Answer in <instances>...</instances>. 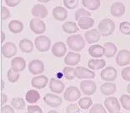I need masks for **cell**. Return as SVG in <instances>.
<instances>
[{
    "mask_svg": "<svg viewBox=\"0 0 130 113\" xmlns=\"http://www.w3.org/2000/svg\"><path fill=\"white\" fill-rule=\"evenodd\" d=\"M32 15L35 17L36 19H44L48 15V9L43 4H35L32 8L31 11Z\"/></svg>",
    "mask_w": 130,
    "mask_h": 113,
    "instance_id": "14",
    "label": "cell"
},
{
    "mask_svg": "<svg viewBox=\"0 0 130 113\" xmlns=\"http://www.w3.org/2000/svg\"><path fill=\"white\" fill-rule=\"evenodd\" d=\"M89 113H107V111L105 110V107L102 104L96 103L91 107Z\"/></svg>",
    "mask_w": 130,
    "mask_h": 113,
    "instance_id": "40",
    "label": "cell"
},
{
    "mask_svg": "<svg viewBox=\"0 0 130 113\" xmlns=\"http://www.w3.org/2000/svg\"><path fill=\"white\" fill-rule=\"evenodd\" d=\"M39 99H40V94L36 90H30L26 93L25 100L28 103L30 104L36 103Z\"/></svg>",
    "mask_w": 130,
    "mask_h": 113,
    "instance_id": "31",
    "label": "cell"
},
{
    "mask_svg": "<svg viewBox=\"0 0 130 113\" xmlns=\"http://www.w3.org/2000/svg\"><path fill=\"white\" fill-rule=\"evenodd\" d=\"M62 29H63V32L69 34H74L78 31V26L76 24V23L72 21H67L63 23L62 25Z\"/></svg>",
    "mask_w": 130,
    "mask_h": 113,
    "instance_id": "29",
    "label": "cell"
},
{
    "mask_svg": "<svg viewBox=\"0 0 130 113\" xmlns=\"http://www.w3.org/2000/svg\"><path fill=\"white\" fill-rule=\"evenodd\" d=\"M117 86L113 82H105L100 86V91L104 96H111L116 92Z\"/></svg>",
    "mask_w": 130,
    "mask_h": 113,
    "instance_id": "24",
    "label": "cell"
},
{
    "mask_svg": "<svg viewBox=\"0 0 130 113\" xmlns=\"http://www.w3.org/2000/svg\"><path fill=\"white\" fill-rule=\"evenodd\" d=\"M104 106L109 113H117L121 110V106L116 97L110 96L104 101Z\"/></svg>",
    "mask_w": 130,
    "mask_h": 113,
    "instance_id": "7",
    "label": "cell"
},
{
    "mask_svg": "<svg viewBox=\"0 0 130 113\" xmlns=\"http://www.w3.org/2000/svg\"><path fill=\"white\" fill-rule=\"evenodd\" d=\"M122 78L126 81H130V66L123 68L121 71Z\"/></svg>",
    "mask_w": 130,
    "mask_h": 113,
    "instance_id": "44",
    "label": "cell"
},
{
    "mask_svg": "<svg viewBox=\"0 0 130 113\" xmlns=\"http://www.w3.org/2000/svg\"><path fill=\"white\" fill-rule=\"evenodd\" d=\"M26 68V61L23 57H15L12 59L11 61V69L17 71V72H21L23 71Z\"/></svg>",
    "mask_w": 130,
    "mask_h": 113,
    "instance_id": "21",
    "label": "cell"
},
{
    "mask_svg": "<svg viewBox=\"0 0 130 113\" xmlns=\"http://www.w3.org/2000/svg\"><path fill=\"white\" fill-rule=\"evenodd\" d=\"M4 89V80H1V91H3Z\"/></svg>",
    "mask_w": 130,
    "mask_h": 113,
    "instance_id": "50",
    "label": "cell"
},
{
    "mask_svg": "<svg viewBox=\"0 0 130 113\" xmlns=\"http://www.w3.org/2000/svg\"><path fill=\"white\" fill-rule=\"evenodd\" d=\"M116 63L119 66H126L130 64V51L128 49H121L116 56Z\"/></svg>",
    "mask_w": 130,
    "mask_h": 113,
    "instance_id": "12",
    "label": "cell"
},
{
    "mask_svg": "<svg viewBox=\"0 0 130 113\" xmlns=\"http://www.w3.org/2000/svg\"><path fill=\"white\" fill-rule=\"evenodd\" d=\"M28 113H43V110L38 106H28Z\"/></svg>",
    "mask_w": 130,
    "mask_h": 113,
    "instance_id": "45",
    "label": "cell"
},
{
    "mask_svg": "<svg viewBox=\"0 0 130 113\" xmlns=\"http://www.w3.org/2000/svg\"><path fill=\"white\" fill-rule=\"evenodd\" d=\"M81 60V55L79 53L69 52L64 58V63L69 66H75Z\"/></svg>",
    "mask_w": 130,
    "mask_h": 113,
    "instance_id": "18",
    "label": "cell"
},
{
    "mask_svg": "<svg viewBox=\"0 0 130 113\" xmlns=\"http://www.w3.org/2000/svg\"><path fill=\"white\" fill-rule=\"evenodd\" d=\"M119 101L123 108L127 111H130V95H122Z\"/></svg>",
    "mask_w": 130,
    "mask_h": 113,
    "instance_id": "38",
    "label": "cell"
},
{
    "mask_svg": "<svg viewBox=\"0 0 130 113\" xmlns=\"http://www.w3.org/2000/svg\"><path fill=\"white\" fill-rule=\"evenodd\" d=\"M100 76L103 81L107 82H113L117 79L118 76V71L113 66H108L103 69L101 73H100Z\"/></svg>",
    "mask_w": 130,
    "mask_h": 113,
    "instance_id": "5",
    "label": "cell"
},
{
    "mask_svg": "<svg viewBox=\"0 0 130 113\" xmlns=\"http://www.w3.org/2000/svg\"><path fill=\"white\" fill-rule=\"evenodd\" d=\"M79 106L78 104H69L66 108V113H79Z\"/></svg>",
    "mask_w": 130,
    "mask_h": 113,
    "instance_id": "42",
    "label": "cell"
},
{
    "mask_svg": "<svg viewBox=\"0 0 130 113\" xmlns=\"http://www.w3.org/2000/svg\"><path fill=\"white\" fill-rule=\"evenodd\" d=\"M98 29L102 36L108 37L114 32L115 23L110 19H103L99 22Z\"/></svg>",
    "mask_w": 130,
    "mask_h": 113,
    "instance_id": "2",
    "label": "cell"
},
{
    "mask_svg": "<svg viewBox=\"0 0 130 113\" xmlns=\"http://www.w3.org/2000/svg\"><path fill=\"white\" fill-rule=\"evenodd\" d=\"M74 75L76 78L79 80L84 79H93L95 77V73L92 70L87 69L83 66H78L74 69Z\"/></svg>",
    "mask_w": 130,
    "mask_h": 113,
    "instance_id": "9",
    "label": "cell"
},
{
    "mask_svg": "<svg viewBox=\"0 0 130 113\" xmlns=\"http://www.w3.org/2000/svg\"><path fill=\"white\" fill-rule=\"evenodd\" d=\"M79 86L83 93L87 96H93L97 91V85L92 80H84L80 82Z\"/></svg>",
    "mask_w": 130,
    "mask_h": 113,
    "instance_id": "6",
    "label": "cell"
},
{
    "mask_svg": "<svg viewBox=\"0 0 130 113\" xmlns=\"http://www.w3.org/2000/svg\"><path fill=\"white\" fill-rule=\"evenodd\" d=\"M94 24V19L91 17L82 18L78 21V26L81 29H88L92 28Z\"/></svg>",
    "mask_w": 130,
    "mask_h": 113,
    "instance_id": "30",
    "label": "cell"
},
{
    "mask_svg": "<svg viewBox=\"0 0 130 113\" xmlns=\"http://www.w3.org/2000/svg\"><path fill=\"white\" fill-rule=\"evenodd\" d=\"M49 89L53 93L60 94L63 93L65 89V85L63 81L57 80L55 78H52L49 81Z\"/></svg>",
    "mask_w": 130,
    "mask_h": 113,
    "instance_id": "19",
    "label": "cell"
},
{
    "mask_svg": "<svg viewBox=\"0 0 130 113\" xmlns=\"http://www.w3.org/2000/svg\"><path fill=\"white\" fill-rule=\"evenodd\" d=\"M119 30L123 34L129 35L130 34V22L124 21V22L120 23Z\"/></svg>",
    "mask_w": 130,
    "mask_h": 113,
    "instance_id": "39",
    "label": "cell"
},
{
    "mask_svg": "<svg viewBox=\"0 0 130 113\" xmlns=\"http://www.w3.org/2000/svg\"><path fill=\"white\" fill-rule=\"evenodd\" d=\"M7 76H8V81H9V82L15 83L19 81L20 75H19V72H17V71L13 70V69H9L8 70Z\"/></svg>",
    "mask_w": 130,
    "mask_h": 113,
    "instance_id": "37",
    "label": "cell"
},
{
    "mask_svg": "<svg viewBox=\"0 0 130 113\" xmlns=\"http://www.w3.org/2000/svg\"><path fill=\"white\" fill-rule=\"evenodd\" d=\"M84 17H91V13L89 11L84 9V8H78V9L75 12L74 18H75L76 21H78L80 19Z\"/></svg>",
    "mask_w": 130,
    "mask_h": 113,
    "instance_id": "36",
    "label": "cell"
},
{
    "mask_svg": "<svg viewBox=\"0 0 130 113\" xmlns=\"http://www.w3.org/2000/svg\"><path fill=\"white\" fill-rule=\"evenodd\" d=\"M28 67L29 72L34 76L43 73L44 69H45L43 62L39 60V59H34V60L30 61Z\"/></svg>",
    "mask_w": 130,
    "mask_h": 113,
    "instance_id": "11",
    "label": "cell"
},
{
    "mask_svg": "<svg viewBox=\"0 0 130 113\" xmlns=\"http://www.w3.org/2000/svg\"><path fill=\"white\" fill-rule=\"evenodd\" d=\"M88 54L93 58H101L104 55V47L100 44H93L88 48Z\"/></svg>",
    "mask_w": 130,
    "mask_h": 113,
    "instance_id": "23",
    "label": "cell"
},
{
    "mask_svg": "<svg viewBox=\"0 0 130 113\" xmlns=\"http://www.w3.org/2000/svg\"><path fill=\"white\" fill-rule=\"evenodd\" d=\"M43 101L47 105L51 107H58L63 103V100L60 96L53 93L46 94L43 97Z\"/></svg>",
    "mask_w": 130,
    "mask_h": 113,
    "instance_id": "13",
    "label": "cell"
},
{
    "mask_svg": "<svg viewBox=\"0 0 130 113\" xmlns=\"http://www.w3.org/2000/svg\"><path fill=\"white\" fill-rule=\"evenodd\" d=\"M48 113H58V111H49Z\"/></svg>",
    "mask_w": 130,
    "mask_h": 113,
    "instance_id": "53",
    "label": "cell"
},
{
    "mask_svg": "<svg viewBox=\"0 0 130 113\" xmlns=\"http://www.w3.org/2000/svg\"><path fill=\"white\" fill-rule=\"evenodd\" d=\"M8 29L13 34H19L23 29V23L19 20L13 19L8 23Z\"/></svg>",
    "mask_w": 130,
    "mask_h": 113,
    "instance_id": "28",
    "label": "cell"
},
{
    "mask_svg": "<svg viewBox=\"0 0 130 113\" xmlns=\"http://www.w3.org/2000/svg\"><path fill=\"white\" fill-rule=\"evenodd\" d=\"M18 49L14 43L7 42L4 44H3L1 47V53L5 58H12L17 54Z\"/></svg>",
    "mask_w": 130,
    "mask_h": 113,
    "instance_id": "10",
    "label": "cell"
},
{
    "mask_svg": "<svg viewBox=\"0 0 130 113\" xmlns=\"http://www.w3.org/2000/svg\"><path fill=\"white\" fill-rule=\"evenodd\" d=\"M5 38H6L5 33H4V31H1V43H2V44L4 42V40H5Z\"/></svg>",
    "mask_w": 130,
    "mask_h": 113,
    "instance_id": "49",
    "label": "cell"
},
{
    "mask_svg": "<svg viewBox=\"0 0 130 113\" xmlns=\"http://www.w3.org/2000/svg\"><path fill=\"white\" fill-rule=\"evenodd\" d=\"M85 37V40L86 42L89 44H95L97 42H99V40H100V37H101V34L99 31V29H92L88 30L84 34Z\"/></svg>",
    "mask_w": 130,
    "mask_h": 113,
    "instance_id": "15",
    "label": "cell"
},
{
    "mask_svg": "<svg viewBox=\"0 0 130 113\" xmlns=\"http://www.w3.org/2000/svg\"><path fill=\"white\" fill-rule=\"evenodd\" d=\"M21 0H5V3L8 7H15L19 5Z\"/></svg>",
    "mask_w": 130,
    "mask_h": 113,
    "instance_id": "47",
    "label": "cell"
},
{
    "mask_svg": "<svg viewBox=\"0 0 130 113\" xmlns=\"http://www.w3.org/2000/svg\"><path fill=\"white\" fill-rule=\"evenodd\" d=\"M11 106L14 109H17L19 111H21L25 108V101L22 97H14L11 101Z\"/></svg>",
    "mask_w": 130,
    "mask_h": 113,
    "instance_id": "33",
    "label": "cell"
},
{
    "mask_svg": "<svg viewBox=\"0 0 130 113\" xmlns=\"http://www.w3.org/2000/svg\"><path fill=\"white\" fill-rule=\"evenodd\" d=\"M66 53H67V47L63 42H61V41L56 42L52 46V54L55 57L61 58L64 56Z\"/></svg>",
    "mask_w": 130,
    "mask_h": 113,
    "instance_id": "17",
    "label": "cell"
},
{
    "mask_svg": "<svg viewBox=\"0 0 130 113\" xmlns=\"http://www.w3.org/2000/svg\"><path fill=\"white\" fill-rule=\"evenodd\" d=\"M34 44L38 51L47 52L51 48V40L45 35H40L35 38Z\"/></svg>",
    "mask_w": 130,
    "mask_h": 113,
    "instance_id": "3",
    "label": "cell"
},
{
    "mask_svg": "<svg viewBox=\"0 0 130 113\" xmlns=\"http://www.w3.org/2000/svg\"><path fill=\"white\" fill-rule=\"evenodd\" d=\"M29 28L30 29L36 34H43L46 31V24L43 20L39 19H32L29 22Z\"/></svg>",
    "mask_w": 130,
    "mask_h": 113,
    "instance_id": "8",
    "label": "cell"
},
{
    "mask_svg": "<svg viewBox=\"0 0 130 113\" xmlns=\"http://www.w3.org/2000/svg\"><path fill=\"white\" fill-rule=\"evenodd\" d=\"M103 47H104V55H105V57L112 58L117 54L118 48L113 43H111V42L104 43V44H103Z\"/></svg>",
    "mask_w": 130,
    "mask_h": 113,
    "instance_id": "26",
    "label": "cell"
},
{
    "mask_svg": "<svg viewBox=\"0 0 130 113\" xmlns=\"http://www.w3.org/2000/svg\"><path fill=\"white\" fill-rule=\"evenodd\" d=\"M63 75L65 77V79L69 80V81H73L75 78L74 69L73 67L65 66L63 69Z\"/></svg>",
    "mask_w": 130,
    "mask_h": 113,
    "instance_id": "35",
    "label": "cell"
},
{
    "mask_svg": "<svg viewBox=\"0 0 130 113\" xmlns=\"http://www.w3.org/2000/svg\"><path fill=\"white\" fill-rule=\"evenodd\" d=\"M53 17L54 19L58 21H64L68 18V12L65 9V8L61 7V6H57L52 11Z\"/></svg>",
    "mask_w": 130,
    "mask_h": 113,
    "instance_id": "22",
    "label": "cell"
},
{
    "mask_svg": "<svg viewBox=\"0 0 130 113\" xmlns=\"http://www.w3.org/2000/svg\"><path fill=\"white\" fill-rule=\"evenodd\" d=\"M1 113H15L13 108L9 105H5L4 106H2Z\"/></svg>",
    "mask_w": 130,
    "mask_h": 113,
    "instance_id": "46",
    "label": "cell"
},
{
    "mask_svg": "<svg viewBox=\"0 0 130 113\" xmlns=\"http://www.w3.org/2000/svg\"><path fill=\"white\" fill-rule=\"evenodd\" d=\"M11 17L10 11L8 10V8H6L5 6H2L1 7V19L2 20H6L9 19Z\"/></svg>",
    "mask_w": 130,
    "mask_h": 113,
    "instance_id": "43",
    "label": "cell"
},
{
    "mask_svg": "<svg viewBox=\"0 0 130 113\" xmlns=\"http://www.w3.org/2000/svg\"><path fill=\"white\" fill-rule=\"evenodd\" d=\"M8 102V96L4 93H1V106H4V105Z\"/></svg>",
    "mask_w": 130,
    "mask_h": 113,
    "instance_id": "48",
    "label": "cell"
},
{
    "mask_svg": "<svg viewBox=\"0 0 130 113\" xmlns=\"http://www.w3.org/2000/svg\"><path fill=\"white\" fill-rule=\"evenodd\" d=\"M82 4L89 10H97L100 7V0H82Z\"/></svg>",
    "mask_w": 130,
    "mask_h": 113,
    "instance_id": "32",
    "label": "cell"
},
{
    "mask_svg": "<svg viewBox=\"0 0 130 113\" xmlns=\"http://www.w3.org/2000/svg\"><path fill=\"white\" fill-rule=\"evenodd\" d=\"M48 77L43 75H41V76H34L31 81V85L32 87L39 90V89H43L45 87L47 84H48Z\"/></svg>",
    "mask_w": 130,
    "mask_h": 113,
    "instance_id": "20",
    "label": "cell"
},
{
    "mask_svg": "<svg viewBox=\"0 0 130 113\" xmlns=\"http://www.w3.org/2000/svg\"><path fill=\"white\" fill-rule=\"evenodd\" d=\"M79 107L84 110H87L90 108L91 106H93V101L90 97H84L81 98L80 100H78V104Z\"/></svg>",
    "mask_w": 130,
    "mask_h": 113,
    "instance_id": "34",
    "label": "cell"
},
{
    "mask_svg": "<svg viewBox=\"0 0 130 113\" xmlns=\"http://www.w3.org/2000/svg\"><path fill=\"white\" fill-rule=\"evenodd\" d=\"M125 5L121 2H115L110 8V13L112 16L115 18H120L125 14Z\"/></svg>",
    "mask_w": 130,
    "mask_h": 113,
    "instance_id": "16",
    "label": "cell"
},
{
    "mask_svg": "<svg viewBox=\"0 0 130 113\" xmlns=\"http://www.w3.org/2000/svg\"><path fill=\"white\" fill-rule=\"evenodd\" d=\"M105 65H106V62L104 59H90V60L88 62V68L91 70H98L103 69V68L105 67Z\"/></svg>",
    "mask_w": 130,
    "mask_h": 113,
    "instance_id": "27",
    "label": "cell"
},
{
    "mask_svg": "<svg viewBox=\"0 0 130 113\" xmlns=\"http://www.w3.org/2000/svg\"><path fill=\"white\" fill-rule=\"evenodd\" d=\"M117 113H122V112H117Z\"/></svg>",
    "mask_w": 130,
    "mask_h": 113,
    "instance_id": "54",
    "label": "cell"
},
{
    "mask_svg": "<svg viewBox=\"0 0 130 113\" xmlns=\"http://www.w3.org/2000/svg\"><path fill=\"white\" fill-rule=\"evenodd\" d=\"M67 44L71 50H73L75 52H79L85 48L86 43L85 40L81 34H73L70 35L67 38Z\"/></svg>",
    "mask_w": 130,
    "mask_h": 113,
    "instance_id": "1",
    "label": "cell"
},
{
    "mask_svg": "<svg viewBox=\"0 0 130 113\" xmlns=\"http://www.w3.org/2000/svg\"><path fill=\"white\" fill-rule=\"evenodd\" d=\"M79 0H63V5L66 8L73 9L78 5Z\"/></svg>",
    "mask_w": 130,
    "mask_h": 113,
    "instance_id": "41",
    "label": "cell"
},
{
    "mask_svg": "<svg viewBox=\"0 0 130 113\" xmlns=\"http://www.w3.org/2000/svg\"><path fill=\"white\" fill-rule=\"evenodd\" d=\"M38 2H40V3H43V4H46V3H48L50 0H37Z\"/></svg>",
    "mask_w": 130,
    "mask_h": 113,
    "instance_id": "51",
    "label": "cell"
},
{
    "mask_svg": "<svg viewBox=\"0 0 130 113\" xmlns=\"http://www.w3.org/2000/svg\"><path fill=\"white\" fill-rule=\"evenodd\" d=\"M127 91H128V93L130 95V83L127 85Z\"/></svg>",
    "mask_w": 130,
    "mask_h": 113,
    "instance_id": "52",
    "label": "cell"
},
{
    "mask_svg": "<svg viewBox=\"0 0 130 113\" xmlns=\"http://www.w3.org/2000/svg\"><path fill=\"white\" fill-rule=\"evenodd\" d=\"M81 96V92L78 90V88L74 85L69 86L65 89L63 93V98L65 101L69 102H74L78 101Z\"/></svg>",
    "mask_w": 130,
    "mask_h": 113,
    "instance_id": "4",
    "label": "cell"
},
{
    "mask_svg": "<svg viewBox=\"0 0 130 113\" xmlns=\"http://www.w3.org/2000/svg\"><path fill=\"white\" fill-rule=\"evenodd\" d=\"M19 47L23 53H31L34 50V44L28 39H23L19 41Z\"/></svg>",
    "mask_w": 130,
    "mask_h": 113,
    "instance_id": "25",
    "label": "cell"
}]
</instances>
